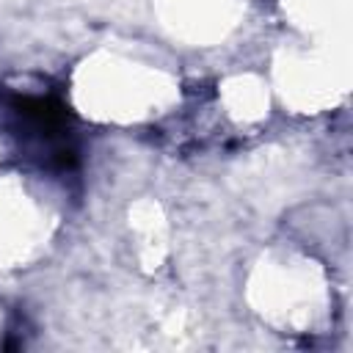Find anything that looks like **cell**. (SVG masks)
Wrapping results in <instances>:
<instances>
[{"label": "cell", "mask_w": 353, "mask_h": 353, "mask_svg": "<svg viewBox=\"0 0 353 353\" xmlns=\"http://www.w3.org/2000/svg\"><path fill=\"white\" fill-rule=\"evenodd\" d=\"M3 121L19 141V149L41 168L66 174L80 165V149L72 135L69 108L52 94H19L0 97Z\"/></svg>", "instance_id": "6da1fadb"}]
</instances>
